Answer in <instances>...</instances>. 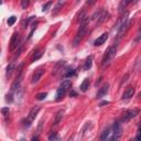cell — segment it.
<instances>
[{"label": "cell", "instance_id": "cell-1", "mask_svg": "<svg viewBox=\"0 0 141 141\" xmlns=\"http://www.w3.org/2000/svg\"><path fill=\"white\" fill-rule=\"evenodd\" d=\"M116 52H117V45H112V46H110V47H108V50L106 51L105 55H104L103 59H101V66H103V67L107 66L108 64L112 61V59H114L115 55H116Z\"/></svg>", "mask_w": 141, "mask_h": 141}, {"label": "cell", "instance_id": "cell-2", "mask_svg": "<svg viewBox=\"0 0 141 141\" xmlns=\"http://www.w3.org/2000/svg\"><path fill=\"white\" fill-rule=\"evenodd\" d=\"M87 23L88 21H84L81 23V28H79L78 32H77L76 36H75L74 39V42H73V45L74 46H77L79 43H81V41L83 40L84 35L86 34V32H87Z\"/></svg>", "mask_w": 141, "mask_h": 141}, {"label": "cell", "instance_id": "cell-3", "mask_svg": "<svg viewBox=\"0 0 141 141\" xmlns=\"http://www.w3.org/2000/svg\"><path fill=\"white\" fill-rule=\"evenodd\" d=\"M70 86H72V83H70V81H68V79L64 81L63 83L61 84V86L59 87V89H57V92H56V100H59V99L65 95V93L70 89Z\"/></svg>", "mask_w": 141, "mask_h": 141}, {"label": "cell", "instance_id": "cell-4", "mask_svg": "<svg viewBox=\"0 0 141 141\" xmlns=\"http://www.w3.org/2000/svg\"><path fill=\"white\" fill-rule=\"evenodd\" d=\"M40 109H41V107H40V106H35V107H33L32 109L30 110V112H29V116H28V119L25 120V127H30V125L32 123V121L35 119V117H36L37 112L40 111Z\"/></svg>", "mask_w": 141, "mask_h": 141}, {"label": "cell", "instance_id": "cell-5", "mask_svg": "<svg viewBox=\"0 0 141 141\" xmlns=\"http://www.w3.org/2000/svg\"><path fill=\"white\" fill-rule=\"evenodd\" d=\"M130 25H131V20L128 19L127 21L125 22V23L122 24V25L120 26V28L118 29V34H117V41H119V40L121 39V37L123 36V35L127 33V31L130 29Z\"/></svg>", "mask_w": 141, "mask_h": 141}, {"label": "cell", "instance_id": "cell-6", "mask_svg": "<svg viewBox=\"0 0 141 141\" xmlns=\"http://www.w3.org/2000/svg\"><path fill=\"white\" fill-rule=\"evenodd\" d=\"M138 114H139V110L138 109H129V110H127V111L123 112L122 117H121L120 120L123 121V122H127V121H129L130 119L134 118V117H136Z\"/></svg>", "mask_w": 141, "mask_h": 141}, {"label": "cell", "instance_id": "cell-7", "mask_svg": "<svg viewBox=\"0 0 141 141\" xmlns=\"http://www.w3.org/2000/svg\"><path fill=\"white\" fill-rule=\"evenodd\" d=\"M112 133L116 137V139H119L121 137V133H122V128H121L120 122L116 121V122L112 125Z\"/></svg>", "mask_w": 141, "mask_h": 141}, {"label": "cell", "instance_id": "cell-8", "mask_svg": "<svg viewBox=\"0 0 141 141\" xmlns=\"http://www.w3.org/2000/svg\"><path fill=\"white\" fill-rule=\"evenodd\" d=\"M43 74H44V68H42V67L37 68V70H35L34 73H33V76H32V84L39 83V81L42 78Z\"/></svg>", "mask_w": 141, "mask_h": 141}, {"label": "cell", "instance_id": "cell-9", "mask_svg": "<svg viewBox=\"0 0 141 141\" xmlns=\"http://www.w3.org/2000/svg\"><path fill=\"white\" fill-rule=\"evenodd\" d=\"M20 44V34L19 33H14L11 37V42H10V50L13 51L14 48L18 47V45Z\"/></svg>", "mask_w": 141, "mask_h": 141}, {"label": "cell", "instance_id": "cell-10", "mask_svg": "<svg viewBox=\"0 0 141 141\" xmlns=\"http://www.w3.org/2000/svg\"><path fill=\"white\" fill-rule=\"evenodd\" d=\"M133 94H134V88L132 87V86H128L122 94V99L127 100V99L131 98V97L133 96Z\"/></svg>", "mask_w": 141, "mask_h": 141}, {"label": "cell", "instance_id": "cell-11", "mask_svg": "<svg viewBox=\"0 0 141 141\" xmlns=\"http://www.w3.org/2000/svg\"><path fill=\"white\" fill-rule=\"evenodd\" d=\"M128 17H129V12H127V11H126V12L123 13V15H121V17L119 18V20L117 21L116 25H115V29H116V30H118V29L120 28V26L128 20Z\"/></svg>", "mask_w": 141, "mask_h": 141}, {"label": "cell", "instance_id": "cell-12", "mask_svg": "<svg viewBox=\"0 0 141 141\" xmlns=\"http://www.w3.org/2000/svg\"><path fill=\"white\" fill-rule=\"evenodd\" d=\"M22 78H23V73L21 72V73H19V74H18L17 79H15V81L12 83V85H11V92H14V90L19 87V85H20V83H21Z\"/></svg>", "mask_w": 141, "mask_h": 141}, {"label": "cell", "instance_id": "cell-13", "mask_svg": "<svg viewBox=\"0 0 141 141\" xmlns=\"http://www.w3.org/2000/svg\"><path fill=\"white\" fill-rule=\"evenodd\" d=\"M107 39H108V33H103V34L100 35L99 37H97L96 40H95V42H94V44L96 46H98V45H101V44H104L106 41H107Z\"/></svg>", "mask_w": 141, "mask_h": 141}, {"label": "cell", "instance_id": "cell-14", "mask_svg": "<svg viewBox=\"0 0 141 141\" xmlns=\"http://www.w3.org/2000/svg\"><path fill=\"white\" fill-rule=\"evenodd\" d=\"M108 89H109V85L106 83L105 85L103 86V87L99 88L98 93H97V98H101V97H104V96H105V95L108 93Z\"/></svg>", "mask_w": 141, "mask_h": 141}, {"label": "cell", "instance_id": "cell-15", "mask_svg": "<svg viewBox=\"0 0 141 141\" xmlns=\"http://www.w3.org/2000/svg\"><path fill=\"white\" fill-rule=\"evenodd\" d=\"M65 2H66V0H57V3L55 4V7H54V9H53V12H52V14L54 15V14H56L57 12H59V10L62 9V7L65 4Z\"/></svg>", "mask_w": 141, "mask_h": 141}, {"label": "cell", "instance_id": "cell-16", "mask_svg": "<svg viewBox=\"0 0 141 141\" xmlns=\"http://www.w3.org/2000/svg\"><path fill=\"white\" fill-rule=\"evenodd\" d=\"M63 115H64L63 110H59V111L56 112V115H55V117H54V120H53V126L59 125V121H61L62 118H63Z\"/></svg>", "mask_w": 141, "mask_h": 141}, {"label": "cell", "instance_id": "cell-17", "mask_svg": "<svg viewBox=\"0 0 141 141\" xmlns=\"http://www.w3.org/2000/svg\"><path fill=\"white\" fill-rule=\"evenodd\" d=\"M75 73V70L72 67V66H67V67L65 68V70H63V76L66 77V78H68V77L73 76Z\"/></svg>", "mask_w": 141, "mask_h": 141}, {"label": "cell", "instance_id": "cell-18", "mask_svg": "<svg viewBox=\"0 0 141 141\" xmlns=\"http://www.w3.org/2000/svg\"><path fill=\"white\" fill-rule=\"evenodd\" d=\"M112 132H111V130H110V128H107V129H105L103 131V133H101V136H100V140H103V141H105V140H107V139H110V134H111Z\"/></svg>", "mask_w": 141, "mask_h": 141}, {"label": "cell", "instance_id": "cell-19", "mask_svg": "<svg viewBox=\"0 0 141 141\" xmlns=\"http://www.w3.org/2000/svg\"><path fill=\"white\" fill-rule=\"evenodd\" d=\"M88 87H89V81H88L87 78H85L84 82L82 83V85H81V90L83 93H85V92H87Z\"/></svg>", "mask_w": 141, "mask_h": 141}, {"label": "cell", "instance_id": "cell-20", "mask_svg": "<svg viewBox=\"0 0 141 141\" xmlns=\"http://www.w3.org/2000/svg\"><path fill=\"white\" fill-rule=\"evenodd\" d=\"M132 2V0H121V2H120V4H119V11H122L123 9L126 8V7L128 6V4H130Z\"/></svg>", "mask_w": 141, "mask_h": 141}, {"label": "cell", "instance_id": "cell-21", "mask_svg": "<svg viewBox=\"0 0 141 141\" xmlns=\"http://www.w3.org/2000/svg\"><path fill=\"white\" fill-rule=\"evenodd\" d=\"M63 65H65V61H59V62H57V63L55 64L54 68H53V74H56V73L59 72V68H61Z\"/></svg>", "mask_w": 141, "mask_h": 141}, {"label": "cell", "instance_id": "cell-22", "mask_svg": "<svg viewBox=\"0 0 141 141\" xmlns=\"http://www.w3.org/2000/svg\"><path fill=\"white\" fill-rule=\"evenodd\" d=\"M108 12H106V11H104L103 10V12H101V14L99 15V18H98V24H101L104 21H105L106 19H107V17H108Z\"/></svg>", "mask_w": 141, "mask_h": 141}, {"label": "cell", "instance_id": "cell-23", "mask_svg": "<svg viewBox=\"0 0 141 141\" xmlns=\"http://www.w3.org/2000/svg\"><path fill=\"white\" fill-rule=\"evenodd\" d=\"M47 139H48V140H51V141H59V136L57 134V132H52L51 134H48Z\"/></svg>", "mask_w": 141, "mask_h": 141}, {"label": "cell", "instance_id": "cell-24", "mask_svg": "<svg viewBox=\"0 0 141 141\" xmlns=\"http://www.w3.org/2000/svg\"><path fill=\"white\" fill-rule=\"evenodd\" d=\"M42 54H43V50L35 51V53L33 54V56H32V61H36V59H39L40 57L42 56Z\"/></svg>", "mask_w": 141, "mask_h": 141}, {"label": "cell", "instance_id": "cell-25", "mask_svg": "<svg viewBox=\"0 0 141 141\" xmlns=\"http://www.w3.org/2000/svg\"><path fill=\"white\" fill-rule=\"evenodd\" d=\"M92 62H93V56H88L87 59L85 62V65H84V68L85 70H89L92 67Z\"/></svg>", "mask_w": 141, "mask_h": 141}, {"label": "cell", "instance_id": "cell-26", "mask_svg": "<svg viewBox=\"0 0 141 141\" xmlns=\"http://www.w3.org/2000/svg\"><path fill=\"white\" fill-rule=\"evenodd\" d=\"M13 67H14V64L13 63H11L10 65L7 67V77L11 76V74H12V72H13Z\"/></svg>", "mask_w": 141, "mask_h": 141}, {"label": "cell", "instance_id": "cell-27", "mask_svg": "<svg viewBox=\"0 0 141 141\" xmlns=\"http://www.w3.org/2000/svg\"><path fill=\"white\" fill-rule=\"evenodd\" d=\"M103 10L104 9H99L98 11H96V12L94 13V14H93V17H92V20H98V18H99V15L101 14V12H103Z\"/></svg>", "mask_w": 141, "mask_h": 141}, {"label": "cell", "instance_id": "cell-28", "mask_svg": "<svg viewBox=\"0 0 141 141\" xmlns=\"http://www.w3.org/2000/svg\"><path fill=\"white\" fill-rule=\"evenodd\" d=\"M46 96H47L46 93H40V94L36 95V99H37V100H43V99H45Z\"/></svg>", "mask_w": 141, "mask_h": 141}, {"label": "cell", "instance_id": "cell-29", "mask_svg": "<svg viewBox=\"0 0 141 141\" xmlns=\"http://www.w3.org/2000/svg\"><path fill=\"white\" fill-rule=\"evenodd\" d=\"M29 2H30V0H21V7H22V9H24V10H25V9L28 8V6H29Z\"/></svg>", "mask_w": 141, "mask_h": 141}, {"label": "cell", "instance_id": "cell-30", "mask_svg": "<svg viewBox=\"0 0 141 141\" xmlns=\"http://www.w3.org/2000/svg\"><path fill=\"white\" fill-rule=\"evenodd\" d=\"M15 20H17V18H15L14 15L10 17L8 19V24H9V25H13V24H14V22H15Z\"/></svg>", "mask_w": 141, "mask_h": 141}, {"label": "cell", "instance_id": "cell-31", "mask_svg": "<svg viewBox=\"0 0 141 141\" xmlns=\"http://www.w3.org/2000/svg\"><path fill=\"white\" fill-rule=\"evenodd\" d=\"M51 6H52V1H48V2H46V3H45V4H44V6H43V8H42V10H43V11H46V10H48Z\"/></svg>", "mask_w": 141, "mask_h": 141}, {"label": "cell", "instance_id": "cell-32", "mask_svg": "<svg viewBox=\"0 0 141 141\" xmlns=\"http://www.w3.org/2000/svg\"><path fill=\"white\" fill-rule=\"evenodd\" d=\"M42 126H43V119H42V120L39 122V127H37V130H36V133H37V134L41 133V131H42Z\"/></svg>", "mask_w": 141, "mask_h": 141}, {"label": "cell", "instance_id": "cell-33", "mask_svg": "<svg viewBox=\"0 0 141 141\" xmlns=\"http://www.w3.org/2000/svg\"><path fill=\"white\" fill-rule=\"evenodd\" d=\"M1 114L3 116H7L9 114V108L8 107H4V108H1Z\"/></svg>", "mask_w": 141, "mask_h": 141}, {"label": "cell", "instance_id": "cell-34", "mask_svg": "<svg viewBox=\"0 0 141 141\" xmlns=\"http://www.w3.org/2000/svg\"><path fill=\"white\" fill-rule=\"evenodd\" d=\"M6 100L7 101H12L13 100V98H12V95H7V98H6Z\"/></svg>", "mask_w": 141, "mask_h": 141}, {"label": "cell", "instance_id": "cell-35", "mask_svg": "<svg viewBox=\"0 0 141 141\" xmlns=\"http://www.w3.org/2000/svg\"><path fill=\"white\" fill-rule=\"evenodd\" d=\"M108 104H109V101H107V100H104V101H101V103L99 104V107H103V106L108 105Z\"/></svg>", "mask_w": 141, "mask_h": 141}, {"label": "cell", "instance_id": "cell-36", "mask_svg": "<svg viewBox=\"0 0 141 141\" xmlns=\"http://www.w3.org/2000/svg\"><path fill=\"white\" fill-rule=\"evenodd\" d=\"M96 1H97V0H88V1H87V3L89 4V6H92V4H94Z\"/></svg>", "mask_w": 141, "mask_h": 141}, {"label": "cell", "instance_id": "cell-37", "mask_svg": "<svg viewBox=\"0 0 141 141\" xmlns=\"http://www.w3.org/2000/svg\"><path fill=\"white\" fill-rule=\"evenodd\" d=\"M76 95H77V94H76V93H75V92H70V97H72V96H76Z\"/></svg>", "mask_w": 141, "mask_h": 141}, {"label": "cell", "instance_id": "cell-38", "mask_svg": "<svg viewBox=\"0 0 141 141\" xmlns=\"http://www.w3.org/2000/svg\"><path fill=\"white\" fill-rule=\"evenodd\" d=\"M101 79H103V78H101V77H100V78H99V79H98V81H97V82H96V86H97V85H98V84H99V83H100V82H101Z\"/></svg>", "mask_w": 141, "mask_h": 141}, {"label": "cell", "instance_id": "cell-39", "mask_svg": "<svg viewBox=\"0 0 141 141\" xmlns=\"http://www.w3.org/2000/svg\"><path fill=\"white\" fill-rule=\"evenodd\" d=\"M0 3H1V0H0Z\"/></svg>", "mask_w": 141, "mask_h": 141}]
</instances>
